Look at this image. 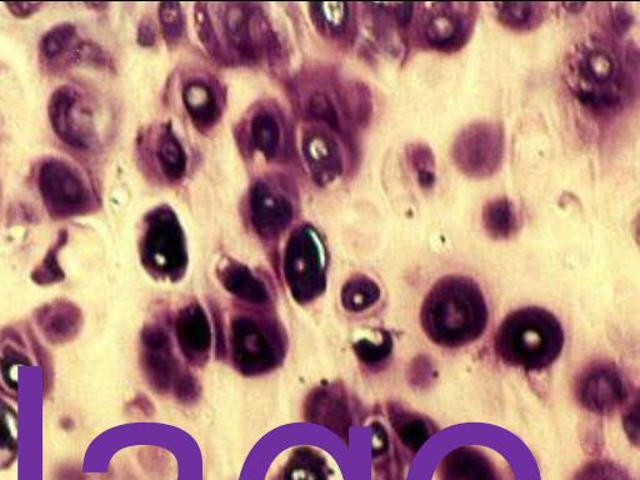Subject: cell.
Here are the masks:
<instances>
[{"label": "cell", "instance_id": "cell-1", "mask_svg": "<svg viewBox=\"0 0 640 480\" xmlns=\"http://www.w3.org/2000/svg\"><path fill=\"white\" fill-rule=\"evenodd\" d=\"M630 52L613 40L592 35L575 44L565 59L564 79L580 103L594 112L618 113L634 90Z\"/></svg>", "mask_w": 640, "mask_h": 480}, {"label": "cell", "instance_id": "cell-2", "mask_svg": "<svg viewBox=\"0 0 640 480\" xmlns=\"http://www.w3.org/2000/svg\"><path fill=\"white\" fill-rule=\"evenodd\" d=\"M489 310L483 290L465 275H445L425 297L420 324L425 335L443 348H462L487 329Z\"/></svg>", "mask_w": 640, "mask_h": 480}, {"label": "cell", "instance_id": "cell-3", "mask_svg": "<svg viewBox=\"0 0 640 480\" xmlns=\"http://www.w3.org/2000/svg\"><path fill=\"white\" fill-rule=\"evenodd\" d=\"M562 324L549 310L527 307L505 317L495 335V350L502 362L528 372L550 367L564 347Z\"/></svg>", "mask_w": 640, "mask_h": 480}, {"label": "cell", "instance_id": "cell-4", "mask_svg": "<svg viewBox=\"0 0 640 480\" xmlns=\"http://www.w3.org/2000/svg\"><path fill=\"white\" fill-rule=\"evenodd\" d=\"M230 345L235 368L249 377L272 372L283 362V334L267 319L235 315L230 324Z\"/></svg>", "mask_w": 640, "mask_h": 480}, {"label": "cell", "instance_id": "cell-5", "mask_svg": "<svg viewBox=\"0 0 640 480\" xmlns=\"http://www.w3.org/2000/svg\"><path fill=\"white\" fill-rule=\"evenodd\" d=\"M284 277L295 302L308 304L327 287V258L317 230L302 227L290 237L284 253Z\"/></svg>", "mask_w": 640, "mask_h": 480}, {"label": "cell", "instance_id": "cell-6", "mask_svg": "<svg viewBox=\"0 0 640 480\" xmlns=\"http://www.w3.org/2000/svg\"><path fill=\"white\" fill-rule=\"evenodd\" d=\"M140 257L148 272L159 278L178 280L188 264L187 243L177 217L172 210H154L140 243Z\"/></svg>", "mask_w": 640, "mask_h": 480}, {"label": "cell", "instance_id": "cell-7", "mask_svg": "<svg viewBox=\"0 0 640 480\" xmlns=\"http://www.w3.org/2000/svg\"><path fill=\"white\" fill-rule=\"evenodd\" d=\"M140 364L155 392H173L184 402L197 398V382L192 375L182 372L173 352L172 340L159 325H147L140 334Z\"/></svg>", "mask_w": 640, "mask_h": 480}, {"label": "cell", "instance_id": "cell-8", "mask_svg": "<svg viewBox=\"0 0 640 480\" xmlns=\"http://www.w3.org/2000/svg\"><path fill=\"white\" fill-rule=\"evenodd\" d=\"M504 152L503 127L490 120H477L465 125L452 145L455 167L472 179L493 177L502 167Z\"/></svg>", "mask_w": 640, "mask_h": 480}, {"label": "cell", "instance_id": "cell-9", "mask_svg": "<svg viewBox=\"0 0 640 480\" xmlns=\"http://www.w3.org/2000/svg\"><path fill=\"white\" fill-rule=\"evenodd\" d=\"M420 8L417 34L425 47L454 53L469 42L477 22V4L423 3Z\"/></svg>", "mask_w": 640, "mask_h": 480}, {"label": "cell", "instance_id": "cell-10", "mask_svg": "<svg viewBox=\"0 0 640 480\" xmlns=\"http://www.w3.org/2000/svg\"><path fill=\"white\" fill-rule=\"evenodd\" d=\"M40 194L49 212L57 217H72L89 203V190L77 170L62 160H48L39 172Z\"/></svg>", "mask_w": 640, "mask_h": 480}, {"label": "cell", "instance_id": "cell-11", "mask_svg": "<svg viewBox=\"0 0 640 480\" xmlns=\"http://www.w3.org/2000/svg\"><path fill=\"white\" fill-rule=\"evenodd\" d=\"M49 119L54 132L74 149L89 150L95 143L90 112L77 89L60 87L49 102Z\"/></svg>", "mask_w": 640, "mask_h": 480}, {"label": "cell", "instance_id": "cell-12", "mask_svg": "<svg viewBox=\"0 0 640 480\" xmlns=\"http://www.w3.org/2000/svg\"><path fill=\"white\" fill-rule=\"evenodd\" d=\"M575 394L589 412L609 414L623 404L627 390L617 367L610 363H593L579 374Z\"/></svg>", "mask_w": 640, "mask_h": 480}, {"label": "cell", "instance_id": "cell-13", "mask_svg": "<svg viewBox=\"0 0 640 480\" xmlns=\"http://www.w3.org/2000/svg\"><path fill=\"white\" fill-rule=\"evenodd\" d=\"M32 334L14 327L0 330V388L9 397L18 393V370L43 360Z\"/></svg>", "mask_w": 640, "mask_h": 480}, {"label": "cell", "instance_id": "cell-14", "mask_svg": "<svg viewBox=\"0 0 640 480\" xmlns=\"http://www.w3.org/2000/svg\"><path fill=\"white\" fill-rule=\"evenodd\" d=\"M174 329L184 358L193 365L207 363L212 350L213 334L202 305L192 303L180 310L175 318Z\"/></svg>", "mask_w": 640, "mask_h": 480}, {"label": "cell", "instance_id": "cell-15", "mask_svg": "<svg viewBox=\"0 0 640 480\" xmlns=\"http://www.w3.org/2000/svg\"><path fill=\"white\" fill-rule=\"evenodd\" d=\"M34 323L48 343L64 345L78 338L83 329L84 315L82 309L70 300L55 299L35 310Z\"/></svg>", "mask_w": 640, "mask_h": 480}, {"label": "cell", "instance_id": "cell-16", "mask_svg": "<svg viewBox=\"0 0 640 480\" xmlns=\"http://www.w3.org/2000/svg\"><path fill=\"white\" fill-rule=\"evenodd\" d=\"M250 217L264 238L278 237L292 223L293 207L283 194L267 184L257 183L250 192Z\"/></svg>", "mask_w": 640, "mask_h": 480}, {"label": "cell", "instance_id": "cell-17", "mask_svg": "<svg viewBox=\"0 0 640 480\" xmlns=\"http://www.w3.org/2000/svg\"><path fill=\"white\" fill-rule=\"evenodd\" d=\"M303 153L315 183L327 185L342 174V152L332 135L324 130H309L305 134Z\"/></svg>", "mask_w": 640, "mask_h": 480}, {"label": "cell", "instance_id": "cell-18", "mask_svg": "<svg viewBox=\"0 0 640 480\" xmlns=\"http://www.w3.org/2000/svg\"><path fill=\"white\" fill-rule=\"evenodd\" d=\"M440 480H500L497 469L487 455L478 449L463 447L453 450L443 460Z\"/></svg>", "mask_w": 640, "mask_h": 480}, {"label": "cell", "instance_id": "cell-19", "mask_svg": "<svg viewBox=\"0 0 640 480\" xmlns=\"http://www.w3.org/2000/svg\"><path fill=\"white\" fill-rule=\"evenodd\" d=\"M218 278L227 292L244 302L262 305L270 300L267 285L243 264L225 263L218 269Z\"/></svg>", "mask_w": 640, "mask_h": 480}, {"label": "cell", "instance_id": "cell-20", "mask_svg": "<svg viewBox=\"0 0 640 480\" xmlns=\"http://www.w3.org/2000/svg\"><path fill=\"white\" fill-rule=\"evenodd\" d=\"M307 418L310 422L325 425L333 432L348 429V405L342 394L332 388L318 389L308 398Z\"/></svg>", "mask_w": 640, "mask_h": 480}, {"label": "cell", "instance_id": "cell-21", "mask_svg": "<svg viewBox=\"0 0 640 480\" xmlns=\"http://www.w3.org/2000/svg\"><path fill=\"white\" fill-rule=\"evenodd\" d=\"M183 100L190 118L198 128L209 129L218 122L219 105L208 84L200 80L189 83L184 89Z\"/></svg>", "mask_w": 640, "mask_h": 480}, {"label": "cell", "instance_id": "cell-22", "mask_svg": "<svg viewBox=\"0 0 640 480\" xmlns=\"http://www.w3.org/2000/svg\"><path fill=\"white\" fill-rule=\"evenodd\" d=\"M482 219L485 232L494 240H507L518 232L517 208L509 198L489 200L484 205Z\"/></svg>", "mask_w": 640, "mask_h": 480}, {"label": "cell", "instance_id": "cell-23", "mask_svg": "<svg viewBox=\"0 0 640 480\" xmlns=\"http://www.w3.org/2000/svg\"><path fill=\"white\" fill-rule=\"evenodd\" d=\"M250 20L252 18L242 4L230 5L224 15V28L229 42L245 59H254L257 53Z\"/></svg>", "mask_w": 640, "mask_h": 480}, {"label": "cell", "instance_id": "cell-24", "mask_svg": "<svg viewBox=\"0 0 640 480\" xmlns=\"http://www.w3.org/2000/svg\"><path fill=\"white\" fill-rule=\"evenodd\" d=\"M544 3H495V14L499 23L510 30L525 32L542 24L547 13Z\"/></svg>", "mask_w": 640, "mask_h": 480}, {"label": "cell", "instance_id": "cell-25", "mask_svg": "<svg viewBox=\"0 0 640 480\" xmlns=\"http://www.w3.org/2000/svg\"><path fill=\"white\" fill-rule=\"evenodd\" d=\"M43 57L50 63L58 64L60 62H70L80 52H84V48L77 45V30L70 24L58 25L50 30L42 39L40 44Z\"/></svg>", "mask_w": 640, "mask_h": 480}, {"label": "cell", "instance_id": "cell-26", "mask_svg": "<svg viewBox=\"0 0 640 480\" xmlns=\"http://www.w3.org/2000/svg\"><path fill=\"white\" fill-rule=\"evenodd\" d=\"M379 285L364 274H357L344 284L342 305L349 313H363L377 304L380 299Z\"/></svg>", "mask_w": 640, "mask_h": 480}, {"label": "cell", "instance_id": "cell-27", "mask_svg": "<svg viewBox=\"0 0 640 480\" xmlns=\"http://www.w3.org/2000/svg\"><path fill=\"white\" fill-rule=\"evenodd\" d=\"M390 422L405 447L417 452L430 437L429 425L418 414L402 408L389 410Z\"/></svg>", "mask_w": 640, "mask_h": 480}, {"label": "cell", "instance_id": "cell-28", "mask_svg": "<svg viewBox=\"0 0 640 480\" xmlns=\"http://www.w3.org/2000/svg\"><path fill=\"white\" fill-rule=\"evenodd\" d=\"M250 138L254 147L268 159L277 155L280 147V127L277 119L268 112H259L254 115L250 123Z\"/></svg>", "mask_w": 640, "mask_h": 480}, {"label": "cell", "instance_id": "cell-29", "mask_svg": "<svg viewBox=\"0 0 640 480\" xmlns=\"http://www.w3.org/2000/svg\"><path fill=\"white\" fill-rule=\"evenodd\" d=\"M18 414L0 399V469L12 467L18 454Z\"/></svg>", "mask_w": 640, "mask_h": 480}, {"label": "cell", "instance_id": "cell-30", "mask_svg": "<svg viewBox=\"0 0 640 480\" xmlns=\"http://www.w3.org/2000/svg\"><path fill=\"white\" fill-rule=\"evenodd\" d=\"M158 160L165 177L169 180H179L183 178L187 170V155H185L182 144L175 135L167 130L160 137L158 145Z\"/></svg>", "mask_w": 640, "mask_h": 480}, {"label": "cell", "instance_id": "cell-31", "mask_svg": "<svg viewBox=\"0 0 640 480\" xmlns=\"http://www.w3.org/2000/svg\"><path fill=\"white\" fill-rule=\"evenodd\" d=\"M405 154L419 187L432 190L437 183V164L432 149L424 143H412L405 148Z\"/></svg>", "mask_w": 640, "mask_h": 480}, {"label": "cell", "instance_id": "cell-32", "mask_svg": "<svg viewBox=\"0 0 640 480\" xmlns=\"http://www.w3.org/2000/svg\"><path fill=\"white\" fill-rule=\"evenodd\" d=\"M312 17L314 24L320 32L328 35L342 34L349 22V9L347 3H314Z\"/></svg>", "mask_w": 640, "mask_h": 480}, {"label": "cell", "instance_id": "cell-33", "mask_svg": "<svg viewBox=\"0 0 640 480\" xmlns=\"http://www.w3.org/2000/svg\"><path fill=\"white\" fill-rule=\"evenodd\" d=\"M68 240V233L63 230L58 235V239L55 240L52 247L49 248L48 253L45 254L42 262L33 270L32 278L33 282L38 285H53L63 282L65 274L59 263V253Z\"/></svg>", "mask_w": 640, "mask_h": 480}, {"label": "cell", "instance_id": "cell-34", "mask_svg": "<svg viewBox=\"0 0 640 480\" xmlns=\"http://www.w3.org/2000/svg\"><path fill=\"white\" fill-rule=\"evenodd\" d=\"M354 353L360 363L369 368L379 367L387 362L393 352L392 335L387 332L382 333V340L379 343L369 339H360L354 344Z\"/></svg>", "mask_w": 640, "mask_h": 480}, {"label": "cell", "instance_id": "cell-35", "mask_svg": "<svg viewBox=\"0 0 640 480\" xmlns=\"http://www.w3.org/2000/svg\"><path fill=\"white\" fill-rule=\"evenodd\" d=\"M159 19L165 40L169 43L178 42L184 32V17L180 4H160Z\"/></svg>", "mask_w": 640, "mask_h": 480}, {"label": "cell", "instance_id": "cell-36", "mask_svg": "<svg viewBox=\"0 0 640 480\" xmlns=\"http://www.w3.org/2000/svg\"><path fill=\"white\" fill-rule=\"evenodd\" d=\"M284 480H327V477L318 460L304 453L285 470Z\"/></svg>", "mask_w": 640, "mask_h": 480}, {"label": "cell", "instance_id": "cell-37", "mask_svg": "<svg viewBox=\"0 0 640 480\" xmlns=\"http://www.w3.org/2000/svg\"><path fill=\"white\" fill-rule=\"evenodd\" d=\"M308 112L315 119L323 120L330 128H339L337 110H335L332 99L327 94L323 92L314 93L308 100Z\"/></svg>", "mask_w": 640, "mask_h": 480}, {"label": "cell", "instance_id": "cell-38", "mask_svg": "<svg viewBox=\"0 0 640 480\" xmlns=\"http://www.w3.org/2000/svg\"><path fill=\"white\" fill-rule=\"evenodd\" d=\"M195 23H197L199 38L202 40L204 47L207 48L208 53L218 57L220 48L217 34L214 32L212 20L209 18L207 9L200 8V4L195 10Z\"/></svg>", "mask_w": 640, "mask_h": 480}, {"label": "cell", "instance_id": "cell-39", "mask_svg": "<svg viewBox=\"0 0 640 480\" xmlns=\"http://www.w3.org/2000/svg\"><path fill=\"white\" fill-rule=\"evenodd\" d=\"M7 7L10 12L14 15H17L18 18L29 17L35 12H38V9L42 7L40 3H8Z\"/></svg>", "mask_w": 640, "mask_h": 480}, {"label": "cell", "instance_id": "cell-40", "mask_svg": "<svg viewBox=\"0 0 640 480\" xmlns=\"http://www.w3.org/2000/svg\"><path fill=\"white\" fill-rule=\"evenodd\" d=\"M139 43L142 45H152L155 40L154 29L152 25L144 22L140 25L138 34Z\"/></svg>", "mask_w": 640, "mask_h": 480}, {"label": "cell", "instance_id": "cell-41", "mask_svg": "<svg viewBox=\"0 0 640 480\" xmlns=\"http://www.w3.org/2000/svg\"><path fill=\"white\" fill-rule=\"evenodd\" d=\"M585 3H570V4H563V7L568 8V12L569 13H579L582 12V9L585 7Z\"/></svg>", "mask_w": 640, "mask_h": 480}, {"label": "cell", "instance_id": "cell-42", "mask_svg": "<svg viewBox=\"0 0 640 480\" xmlns=\"http://www.w3.org/2000/svg\"><path fill=\"white\" fill-rule=\"evenodd\" d=\"M594 480H615L614 478L607 477V475H603V477L595 478Z\"/></svg>", "mask_w": 640, "mask_h": 480}]
</instances>
